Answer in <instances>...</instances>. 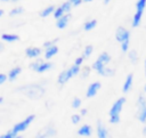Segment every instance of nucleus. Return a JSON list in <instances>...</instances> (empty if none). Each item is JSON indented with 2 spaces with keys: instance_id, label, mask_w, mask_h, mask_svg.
Here are the masks:
<instances>
[{
  "instance_id": "nucleus-25",
  "label": "nucleus",
  "mask_w": 146,
  "mask_h": 138,
  "mask_svg": "<svg viewBox=\"0 0 146 138\" xmlns=\"http://www.w3.org/2000/svg\"><path fill=\"white\" fill-rule=\"evenodd\" d=\"M90 71H91V68L89 67V66H84L82 70L80 68V74H81V78L82 79H86V78H88L89 76V74H90Z\"/></svg>"
},
{
  "instance_id": "nucleus-39",
  "label": "nucleus",
  "mask_w": 146,
  "mask_h": 138,
  "mask_svg": "<svg viewBox=\"0 0 146 138\" xmlns=\"http://www.w3.org/2000/svg\"><path fill=\"white\" fill-rule=\"evenodd\" d=\"M143 135H144V136H146V125L143 128Z\"/></svg>"
},
{
  "instance_id": "nucleus-1",
  "label": "nucleus",
  "mask_w": 146,
  "mask_h": 138,
  "mask_svg": "<svg viewBox=\"0 0 146 138\" xmlns=\"http://www.w3.org/2000/svg\"><path fill=\"white\" fill-rule=\"evenodd\" d=\"M17 91L24 94L25 96H27L31 99H39L46 92L44 88L42 86H40V84H36V83H31V84H26V86L19 87L17 89Z\"/></svg>"
},
{
  "instance_id": "nucleus-18",
  "label": "nucleus",
  "mask_w": 146,
  "mask_h": 138,
  "mask_svg": "<svg viewBox=\"0 0 146 138\" xmlns=\"http://www.w3.org/2000/svg\"><path fill=\"white\" fill-rule=\"evenodd\" d=\"M21 72H22V68H21V67H14V68H11V70L9 71L7 79H8L9 81H14V80L21 74Z\"/></svg>"
},
{
  "instance_id": "nucleus-26",
  "label": "nucleus",
  "mask_w": 146,
  "mask_h": 138,
  "mask_svg": "<svg viewBox=\"0 0 146 138\" xmlns=\"http://www.w3.org/2000/svg\"><path fill=\"white\" fill-rule=\"evenodd\" d=\"M24 11V8L23 7H15L14 9H11L10 11H9V16H16V15H21L22 13Z\"/></svg>"
},
{
  "instance_id": "nucleus-45",
  "label": "nucleus",
  "mask_w": 146,
  "mask_h": 138,
  "mask_svg": "<svg viewBox=\"0 0 146 138\" xmlns=\"http://www.w3.org/2000/svg\"><path fill=\"white\" fill-rule=\"evenodd\" d=\"M2 102H3V98H2V97H0V104H1Z\"/></svg>"
},
{
  "instance_id": "nucleus-24",
  "label": "nucleus",
  "mask_w": 146,
  "mask_h": 138,
  "mask_svg": "<svg viewBox=\"0 0 146 138\" xmlns=\"http://www.w3.org/2000/svg\"><path fill=\"white\" fill-rule=\"evenodd\" d=\"M145 8H146V0H138L136 3V10L144 13Z\"/></svg>"
},
{
  "instance_id": "nucleus-11",
  "label": "nucleus",
  "mask_w": 146,
  "mask_h": 138,
  "mask_svg": "<svg viewBox=\"0 0 146 138\" xmlns=\"http://www.w3.org/2000/svg\"><path fill=\"white\" fill-rule=\"evenodd\" d=\"M92 135V128L89 124H83L78 130V136L80 137H90Z\"/></svg>"
},
{
  "instance_id": "nucleus-41",
  "label": "nucleus",
  "mask_w": 146,
  "mask_h": 138,
  "mask_svg": "<svg viewBox=\"0 0 146 138\" xmlns=\"http://www.w3.org/2000/svg\"><path fill=\"white\" fill-rule=\"evenodd\" d=\"M144 66H145V75H146V59H145V62H144Z\"/></svg>"
},
{
  "instance_id": "nucleus-33",
  "label": "nucleus",
  "mask_w": 146,
  "mask_h": 138,
  "mask_svg": "<svg viewBox=\"0 0 146 138\" xmlns=\"http://www.w3.org/2000/svg\"><path fill=\"white\" fill-rule=\"evenodd\" d=\"M80 106H81V99L78 98V97L74 98L73 102H72V107H73V108H79Z\"/></svg>"
},
{
  "instance_id": "nucleus-12",
  "label": "nucleus",
  "mask_w": 146,
  "mask_h": 138,
  "mask_svg": "<svg viewBox=\"0 0 146 138\" xmlns=\"http://www.w3.org/2000/svg\"><path fill=\"white\" fill-rule=\"evenodd\" d=\"M57 135V131L56 129L52 127V125H48L47 128H44L39 135H36L38 137H54Z\"/></svg>"
},
{
  "instance_id": "nucleus-46",
  "label": "nucleus",
  "mask_w": 146,
  "mask_h": 138,
  "mask_svg": "<svg viewBox=\"0 0 146 138\" xmlns=\"http://www.w3.org/2000/svg\"><path fill=\"white\" fill-rule=\"evenodd\" d=\"M144 91H146V83H145V86H144Z\"/></svg>"
},
{
  "instance_id": "nucleus-7",
  "label": "nucleus",
  "mask_w": 146,
  "mask_h": 138,
  "mask_svg": "<svg viewBox=\"0 0 146 138\" xmlns=\"http://www.w3.org/2000/svg\"><path fill=\"white\" fill-rule=\"evenodd\" d=\"M115 39L117 42H122L123 40H127V39H130V32L123 27V26H119L115 31Z\"/></svg>"
},
{
  "instance_id": "nucleus-5",
  "label": "nucleus",
  "mask_w": 146,
  "mask_h": 138,
  "mask_svg": "<svg viewBox=\"0 0 146 138\" xmlns=\"http://www.w3.org/2000/svg\"><path fill=\"white\" fill-rule=\"evenodd\" d=\"M92 68H94L98 74H100V75H103V76H112V75H114V73H115V71H114L113 68L107 67V65H105V64L98 62L97 59H96V62L92 64Z\"/></svg>"
},
{
  "instance_id": "nucleus-36",
  "label": "nucleus",
  "mask_w": 146,
  "mask_h": 138,
  "mask_svg": "<svg viewBox=\"0 0 146 138\" xmlns=\"http://www.w3.org/2000/svg\"><path fill=\"white\" fill-rule=\"evenodd\" d=\"M70 2L72 3V7H78L79 5H81L82 0H70Z\"/></svg>"
},
{
  "instance_id": "nucleus-8",
  "label": "nucleus",
  "mask_w": 146,
  "mask_h": 138,
  "mask_svg": "<svg viewBox=\"0 0 146 138\" xmlns=\"http://www.w3.org/2000/svg\"><path fill=\"white\" fill-rule=\"evenodd\" d=\"M102 88V84H100V82H92L89 87H88V89H87V94H86V96H87V98H92V97H95L96 95H97V92L99 91V89Z\"/></svg>"
},
{
  "instance_id": "nucleus-17",
  "label": "nucleus",
  "mask_w": 146,
  "mask_h": 138,
  "mask_svg": "<svg viewBox=\"0 0 146 138\" xmlns=\"http://www.w3.org/2000/svg\"><path fill=\"white\" fill-rule=\"evenodd\" d=\"M132 81H133V75L132 74H128L127 78H125V81L123 83V88H122V91L123 92H128L131 87H132Z\"/></svg>"
},
{
  "instance_id": "nucleus-27",
  "label": "nucleus",
  "mask_w": 146,
  "mask_h": 138,
  "mask_svg": "<svg viewBox=\"0 0 146 138\" xmlns=\"http://www.w3.org/2000/svg\"><path fill=\"white\" fill-rule=\"evenodd\" d=\"M65 14V11L63 10V8L62 7H58V8H55V10H54V13H52V15H54V17L57 19V18H59L60 16H63Z\"/></svg>"
},
{
  "instance_id": "nucleus-9",
  "label": "nucleus",
  "mask_w": 146,
  "mask_h": 138,
  "mask_svg": "<svg viewBox=\"0 0 146 138\" xmlns=\"http://www.w3.org/2000/svg\"><path fill=\"white\" fill-rule=\"evenodd\" d=\"M71 18V14L70 13H65L63 16H60L59 18H57V22H56V26L58 29H65L68 24V21Z\"/></svg>"
},
{
  "instance_id": "nucleus-43",
  "label": "nucleus",
  "mask_w": 146,
  "mask_h": 138,
  "mask_svg": "<svg viewBox=\"0 0 146 138\" xmlns=\"http://www.w3.org/2000/svg\"><path fill=\"white\" fill-rule=\"evenodd\" d=\"M10 1H13V2H18V1H21V0H10Z\"/></svg>"
},
{
  "instance_id": "nucleus-32",
  "label": "nucleus",
  "mask_w": 146,
  "mask_h": 138,
  "mask_svg": "<svg viewBox=\"0 0 146 138\" xmlns=\"http://www.w3.org/2000/svg\"><path fill=\"white\" fill-rule=\"evenodd\" d=\"M71 121H72L73 124H78V123L81 121V115H79V114H73L72 117H71Z\"/></svg>"
},
{
  "instance_id": "nucleus-31",
  "label": "nucleus",
  "mask_w": 146,
  "mask_h": 138,
  "mask_svg": "<svg viewBox=\"0 0 146 138\" xmlns=\"http://www.w3.org/2000/svg\"><path fill=\"white\" fill-rule=\"evenodd\" d=\"M60 7L63 8V10H64L65 13H70V10L72 9V3H71L70 1H67V2H64Z\"/></svg>"
},
{
  "instance_id": "nucleus-6",
  "label": "nucleus",
  "mask_w": 146,
  "mask_h": 138,
  "mask_svg": "<svg viewBox=\"0 0 146 138\" xmlns=\"http://www.w3.org/2000/svg\"><path fill=\"white\" fill-rule=\"evenodd\" d=\"M35 119V115L34 114H31V115H29V116H26L23 121H21V122H18V123H16L14 127H13V131L14 132H16V133H19V132H23V131H25L27 128H29V125L33 122V120Z\"/></svg>"
},
{
  "instance_id": "nucleus-4",
  "label": "nucleus",
  "mask_w": 146,
  "mask_h": 138,
  "mask_svg": "<svg viewBox=\"0 0 146 138\" xmlns=\"http://www.w3.org/2000/svg\"><path fill=\"white\" fill-rule=\"evenodd\" d=\"M136 117L138 119L139 122L146 123V99L143 95H139L137 99V114Z\"/></svg>"
},
{
  "instance_id": "nucleus-19",
  "label": "nucleus",
  "mask_w": 146,
  "mask_h": 138,
  "mask_svg": "<svg viewBox=\"0 0 146 138\" xmlns=\"http://www.w3.org/2000/svg\"><path fill=\"white\" fill-rule=\"evenodd\" d=\"M143 11H138V10H136V14L133 15V17H132V24H131V26L132 27H137L139 24H140V21H141V17H143Z\"/></svg>"
},
{
  "instance_id": "nucleus-2",
  "label": "nucleus",
  "mask_w": 146,
  "mask_h": 138,
  "mask_svg": "<svg viewBox=\"0 0 146 138\" xmlns=\"http://www.w3.org/2000/svg\"><path fill=\"white\" fill-rule=\"evenodd\" d=\"M125 103V98L124 97H120L119 99H116L114 102V104L112 105L111 109H110V123L112 124H117L120 122V114L122 112V108L124 106Z\"/></svg>"
},
{
  "instance_id": "nucleus-13",
  "label": "nucleus",
  "mask_w": 146,
  "mask_h": 138,
  "mask_svg": "<svg viewBox=\"0 0 146 138\" xmlns=\"http://www.w3.org/2000/svg\"><path fill=\"white\" fill-rule=\"evenodd\" d=\"M25 55L29 57V58H36L41 55V49L40 48H36V47H30L25 50Z\"/></svg>"
},
{
  "instance_id": "nucleus-23",
  "label": "nucleus",
  "mask_w": 146,
  "mask_h": 138,
  "mask_svg": "<svg viewBox=\"0 0 146 138\" xmlns=\"http://www.w3.org/2000/svg\"><path fill=\"white\" fill-rule=\"evenodd\" d=\"M128 51H129V50H128ZM128 57H129V59L131 60L132 64H136V63L138 62V54H137L136 50H130V51L128 52Z\"/></svg>"
},
{
  "instance_id": "nucleus-20",
  "label": "nucleus",
  "mask_w": 146,
  "mask_h": 138,
  "mask_svg": "<svg viewBox=\"0 0 146 138\" xmlns=\"http://www.w3.org/2000/svg\"><path fill=\"white\" fill-rule=\"evenodd\" d=\"M96 25H97V21L96 19L88 21V22H86L83 24V30L84 31H91V30H94L96 27Z\"/></svg>"
},
{
  "instance_id": "nucleus-30",
  "label": "nucleus",
  "mask_w": 146,
  "mask_h": 138,
  "mask_svg": "<svg viewBox=\"0 0 146 138\" xmlns=\"http://www.w3.org/2000/svg\"><path fill=\"white\" fill-rule=\"evenodd\" d=\"M17 135H18V133H16V132H14L13 130H10V131L6 132L5 135H1L0 137H1V138H15V137H17Z\"/></svg>"
},
{
  "instance_id": "nucleus-40",
  "label": "nucleus",
  "mask_w": 146,
  "mask_h": 138,
  "mask_svg": "<svg viewBox=\"0 0 146 138\" xmlns=\"http://www.w3.org/2000/svg\"><path fill=\"white\" fill-rule=\"evenodd\" d=\"M3 49V44H2V42H0V51Z\"/></svg>"
},
{
  "instance_id": "nucleus-34",
  "label": "nucleus",
  "mask_w": 146,
  "mask_h": 138,
  "mask_svg": "<svg viewBox=\"0 0 146 138\" xmlns=\"http://www.w3.org/2000/svg\"><path fill=\"white\" fill-rule=\"evenodd\" d=\"M57 41H58V39H55V40H51V41H46V42L43 43V47H44V48L51 47V46L56 44V42H57Z\"/></svg>"
},
{
  "instance_id": "nucleus-10",
  "label": "nucleus",
  "mask_w": 146,
  "mask_h": 138,
  "mask_svg": "<svg viewBox=\"0 0 146 138\" xmlns=\"http://www.w3.org/2000/svg\"><path fill=\"white\" fill-rule=\"evenodd\" d=\"M96 133L98 138H106L108 136V131L105 128V125L103 124L102 121H97V125H96Z\"/></svg>"
},
{
  "instance_id": "nucleus-21",
  "label": "nucleus",
  "mask_w": 146,
  "mask_h": 138,
  "mask_svg": "<svg viewBox=\"0 0 146 138\" xmlns=\"http://www.w3.org/2000/svg\"><path fill=\"white\" fill-rule=\"evenodd\" d=\"M97 60L100 62V63H103V64H105V65H107V64L111 62V56H110L107 52H103V54H100V55L98 56Z\"/></svg>"
},
{
  "instance_id": "nucleus-38",
  "label": "nucleus",
  "mask_w": 146,
  "mask_h": 138,
  "mask_svg": "<svg viewBox=\"0 0 146 138\" xmlns=\"http://www.w3.org/2000/svg\"><path fill=\"white\" fill-rule=\"evenodd\" d=\"M87 113H88V111H87V108H82V109H81V112H80V115H82V116H84V115H87Z\"/></svg>"
},
{
  "instance_id": "nucleus-37",
  "label": "nucleus",
  "mask_w": 146,
  "mask_h": 138,
  "mask_svg": "<svg viewBox=\"0 0 146 138\" xmlns=\"http://www.w3.org/2000/svg\"><path fill=\"white\" fill-rule=\"evenodd\" d=\"M6 80H7V75H6V74L0 73V84L5 83V82H6Z\"/></svg>"
},
{
  "instance_id": "nucleus-3",
  "label": "nucleus",
  "mask_w": 146,
  "mask_h": 138,
  "mask_svg": "<svg viewBox=\"0 0 146 138\" xmlns=\"http://www.w3.org/2000/svg\"><path fill=\"white\" fill-rule=\"evenodd\" d=\"M79 72H80V66H78V65H73V66H71L68 70L63 71V72L58 75V80H57V82H58L59 84H64V83H66L70 79H72L74 75L79 74Z\"/></svg>"
},
{
  "instance_id": "nucleus-48",
  "label": "nucleus",
  "mask_w": 146,
  "mask_h": 138,
  "mask_svg": "<svg viewBox=\"0 0 146 138\" xmlns=\"http://www.w3.org/2000/svg\"><path fill=\"white\" fill-rule=\"evenodd\" d=\"M1 1H10V0H1Z\"/></svg>"
},
{
  "instance_id": "nucleus-16",
  "label": "nucleus",
  "mask_w": 146,
  "mask_h": 138,
  "mask_svg": "<svg viewBox=\"0 0 146 138\" xmlns=\"http://www.w3.org/2000/svg\"><path fill=\"white\" fill-rule=\"evenodd\" d=\"M51 67H52V64H51V63H49V62H41V63L36 66V68H35L34 71L38 72V73H43V72H46V71H49Z\"/></svg>"
},
{
  "instance_id": "nucleus-29",
  "label": "nucleus",
  "mask_w": 146,
  "mask_h": 138,
  "mask_svg": "<svg viewBox=\"0 0 146 138\" xmlns=\"http://www.w3.org/2000/svg\"><path fill=\"white\" fill-rule=\"evenodd\" d=\"M129 42H130V39H127V40H123L120 44H121V49L123 52H128L129 50Z\"/></svg>"
},
{
  "instance_id": "nucleus-47",
  "label": "nucleus",
  "mask_w": 146,
  "mask_h": 138,
  "mask_svg": "<svg viewBox=\"0 0 146 138\" xmlns=\"http://www.w3.org/2000/svg\"><path fill=\"white\" fill-rule=\"evenodd\" d=\"M82 1H91V0H82Z\"/></svg>"
},
{
  "instance_id": "nucleus-22",
  "label": "nucleus",
  "mask_w": 146,
  "mask_h": 138,
  "mask_svg": "<svg viewBox=\"0 0 146 138\" xmlns=\"http://www.w3.org/2000/svg\"><path fill=\"white\" fill-rule=\"evenodd\" d=\"M54 10H55V6H48L47 8H44L41 13H40V16L41 17H48L49 15H51L52 13H54Z\"/></svg>"
},
{
  "instance_id": "nucleus-35",
  "label": "nucleus",
  "mask_w": 146,
  "mask_h": 138,
  "mask_svg": "<svg viewBox=\"0 0 146 138\" xmlns=\"http://www.w3.org/2000/svg\"><path fill=\"white\" fill-rule=\"evenodd\" d=\"M83 60H84V57H83V56H80V57H78V58L75 59V63H74V65H78V66H80V65L83 63Z\"/></svg>"
},
{
  "instance_id": "nucleus-42",
  "label": "nucleus",
  "mask_w": 146,
  "mask_h": 138,
  "mask_svg": "<svg viewBox=\"0 0 146 138\" xmlns=\"http://www.w3.org/2000/svg\"><path fill=\"white\" fill-rule=\"evenodd\" d=\"M2 15H3V10H2V9H0V17H1Z\"/></svg>"
},
{
  "instance_id": "nucleus-28",
  "label": "nucleus",
  "mask_w": 146,
  "mask_h": 138,
  "mask_svg": "<svg viewBox=\"0 0 146 138\" xmlns=\"http://www.w3.org/2000/svg\"><path fill=\"white\" fill-rule=\"evenodd\" d=\"M92 50H94V47L91 46V44H88L86 48H84V50H83V57L84 58H87V57H89L91 54H92Z\"/></svg>"
},
{
  "instance_id": "nucleus-15",
  "label": "nucleus",
  "mask_w": 146,
  "mask_h": 138,
  "mask_svg": "<svg viewBox=\"0 0 146 138\" xmlns=\"http://www.w3.org/2000/svg\"><path fill=\"white\" fill-rule=\"evenodd\" d=\"M1 40L5 41V42L11 43V42L18 41V40H19V36H18L17 34H13V33H5V34L1 35Z\"/></svg>"
},
{
  "instance_id": "nucleus-14",
  "label": "nucleus",
  "mask_w": 146,
  "mask_h": 138,
  "mask_svg": "<svg viewBox=\"0 0 146 138\" xmlns=\"http://www.w3.org/2000/svg\"><path fill=\"white\" fill-rule=\"evenodd\" d=\"M57 52H58V47H57L56 44H54V46H51V47H48V48H46V51H44V58H46V59H50V58H52Z\"/></svg>"
},
{
  "instance_id": "nucleus-44",
  "label": "nucleus",
  "mask_w": 146,
  "mask_h": 138,
  "mask_svg": "<svg viewBox=\"0 0 146 138\" xmlns=\"http://www.w3.org/2000/svg\"><path fill=\"white\" fill-rule=\"evenodd\" d=\"M110 1H111V0H104V2H105V3H108Z\"/></svg>"
}]
</instances>
